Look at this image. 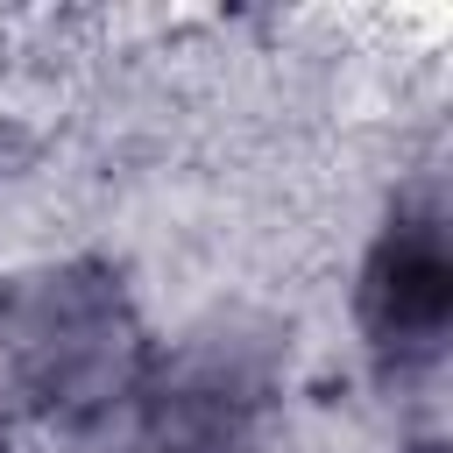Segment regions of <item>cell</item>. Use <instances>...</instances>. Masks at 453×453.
Returning <instances> with one entry per match:
<instances>
[{"label": "cell", "instance_id": "cell-1", "mask_svg": "<svg viewBox=\"0 0 453 453\" xmlns=\"http://www.w3.org/2000/svg\"><path fill=\"white\" fill-rule=\"evenodd\" d=\"M453 319V262H446V212L432 191L396 198L382 219L368 269H361V326L382 375H425L446 347Z\"/></svg>", "mask_w": 453, "mask_h": 453}]
</instances>
